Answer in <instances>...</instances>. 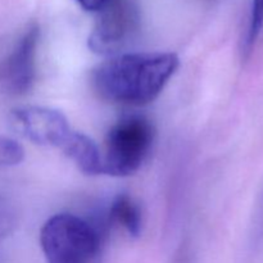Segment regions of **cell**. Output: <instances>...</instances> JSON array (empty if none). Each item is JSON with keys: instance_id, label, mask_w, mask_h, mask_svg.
I'll use <instances>...</instances> for the list:
<instances>
[{"instance_id": "6da1fadb", "label": "cell", "mask_w": 263, "mask_h": 263, "mask_svg": "<svg viewBox=\"0 0 263 263\" xmlns=\"http://www.w3.org/2000/svg\"><path fill=\"white\" fill-rule=\"evenodd\" d=\"M179 64V57L168 51L122 54L94 69L92 87L102 99L116 104H148L163 91Z\"/></svg>"}, {"instance_id": "7a4b0ae2", "label": "cell", "mask_w": 263, "mask_h": 263, "mask_svg": "<svg viewBox=\"0 0 263 263\" xmlns=\"http://www.w3.org/2000/svg\"><path fill=\"white\" fill-rule=\"evenodd\" d=\"M103 240V230L71 213L53 216L40 231L48 263H100Z\"/></svg>"}, {"instance_id": "3957f363", "label": "cell", "mask_w": 263, "mask_h": 263, "mask_svg": "<svg viewBox=\"0 0 263 263\" xmlns=\"http://www.w3.org/2000/svg\"><path fill=\"white\" fill-rule=\"evenodd\" d=\"M153 140V125L145 117L131 116L118 121L105 136L103 175L125 177L135 174L148 157Z\"/></svg>"}, {"instance_id": "277c9868", "label": "cell", "mask_w": 263, "mask_h": 263, "mask_svg": "<svg viewBox=\"0 0 263 263\" xmlns=\"http://www.w3.org/2000/svg\"><path fill=\"white\" fill-rule=\"evenodd\" d=\"M97 14L89 36V48L100 55L117 53L133 37L140 21L134 0H112Z\"/></svg>"}, {"instance_id": "5b68a950", "label": "cell", "mask_w": 263, "mask_h": 263, "mask_svg": "<svg viewBox=\"0 0 263 263\" xmlns=\"http://www.w3.org/2000/svg\"><path fill=\"white\" fill-rule=\"evenodd\" d=\"M15 130L39 145L61 149L73 130L62 112L46 107H23L12 112Z\"/></svg>"}, {"instance_id": "8992f818", "label": "cell", "mask_w": 263, "mask_h": 263, "mask_svg": "<svg viewBox=\"0 0 263 263\" xmlns=\"http://www.w3.org/2000/svg\"><path fill=\"white\" fill-rule=\"evenodd\" d=\"M39 37L37 26H30L0 63V86L9 94H25L32 87L36 77Z\"/></svg>"}, {"instance_id": "52a82bcc", "label": "cell", "mask_w": 263, "mask_h": 263, "mask_svg": "<svg viewBox=\"0 0 263 263\" xmlns=\"http://www.w3.org/2000/svg\"><path fill=\"white\" fill-rule=\"evenodd\" d=\"M61 149L84 174L103 175L102 152L85 134L72 131Z\"/></svg>"}, {"instance_id": "ba28073f", "label": "cell", "mask_w": 263, "mask_h": 263, "mask_svg": "<svg viewBox=\"0 0 263 263\" xmlns=\"http://www.w3.org/2000/svg\"><path fill=\"white\" fill-rule=\"evenodd\" d=\"M108 222L122 228L130 236H139L143 228L141 211L128 195H118L108 211Z\"/></svg>"}, {"instance_id": "9c48e42d", "label": "cell", "mask_w": 263, "mask_h": 263, "mask_svg": "<svg viewBox=\"0 0 263 263\" xmlns=\"http://www.w3.org/2000/svg\"><path fill=\"white\" fill-rule=\"evenodd\" d=\"M25 159V149L18 141L0 135V168H9Z\"/></svg>"}, {"instance_id": "30bf717a", "label": "cell", "mask_w": 263, "mask_h": 263, "mask_svg": "<svg viewBox=\"0 0 263 263\" xmlns=\"http://www.w3.org/2000/svg\"><path fill=\"white\" fill-rule=\"evenodd\" d=\"M262 30H263V0H253V2H252L251 18H249L248 31H247L246 41H244L247 53L251 51L252 48L256 45Z\"/></svg>"}, {"instance_id": "8fae6325", "label": "cell", "mask_w": 263, "mask_h": 263, "mask_svg": "<svg viewBox=\"0 0 263 263\" xmlns=\"http://www.w3.org/2000/svg\"><path fill=\"white\" fill-rule=\"evenodd\" d=\"M82 9L87 12L99 13L104 7H107L112 0H74Z\"/></svg>"}]
</instances>
